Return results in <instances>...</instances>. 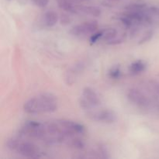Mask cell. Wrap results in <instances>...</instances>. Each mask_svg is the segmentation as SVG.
Returning <instances> with one entry per match:
<instances>
[{
	"instance_id": "15",
	"label": "cell",
	"mask_w": 159,
	"mask_h": 159,
	"mask_svg": "<svg viewBox=\"0 0 159 159\" xmlns=\"http://www.w3.org/2000/svg\"><path fill=\"white\" fill-rule=\"evenodd\" d=\"M126 38H127V34H126V33H123L120 35H117L116 37H114L113 39L110 40V41L107 42V43L109 45L120 44V43H124V42L125 41Z\"/></svg>"
},
{
	"instance_id": "25",
	"label": "cell",
	"mask_w": 159,
	"mask_h": 159,
	"mask_svg": "<svg viewBox=\"0 0 159 159\" xmlns=\"http://www.w3.org/2000/svg\"><path fill=\"white\" fill-rule=\"evenodd\" d=\"M85 1H89V0H85Z\"/></svg>"
},
{
	"instance_id": "17",
	"label": "cell",
	"mask_w": 159,
	"mask_h": 159,
	"mask_svg": "<svg viewBox=\"0 0 159 159\" xmlns=\"http://www.w3.org/2000/svg\"><path fill=\"white\" fill-rule=\"evenodd\" d=\"M70 144H71V147H73L75 149H79V150H82L85 146V142L82 139L78 138H73L71 141V142H70Z\"/></svg>"
},
{
	"instance_id": "5",
	"label": "cell",
	"mask_w": 159,
	"mask_h": 159,
	"mask_svg": "<svg viewBox=\"0 0 159 159\" xmlns=\"http://www.w3.org/2000/svg\"><path fill=\"white\" fill-rule=\"evenodd\" d=\"M127 98L132 103L140 107H147L150 104V101L147 96L137 89H131L129 90Z\"/></svg>"
},
{
	"instance_id": "19",
	"label": "cell",
	"mask_w": 159,
	"mask_h": 159,
	"mask_svg": "<svg viewBox=\"0 0 159 159\" xmlns=\"http://www.w3.org/2000/svg\"><path fill=\"white\" fill-rule=\"evenodd\" d=\"M20 142V141L17 138H11V139L8 140L7 142H6V147L9 150L16 151V149L17 146H18Z\"/></svg>"
},
{
	"instance_id": "13",
	"label": "cell",
	"mask_w": 159,
	"mask_h": 159,
	"mask_svg": "<svg viewBox=\"0 0 159 159\" xmlns=\"http://www.w3.org/2000/svg\"><path fill=\"white\" fill-rule=\"evenodd\" d=\"M117 36V30L114 28H110V29L102 30V39L105 41L108 42L110 40L113 39Z\"/></svg>"
},
{
	"instance_id": "12",
	"label": "cell",
	"mask_w": 159,
	"mask_h": 159,
	"mask_svg": "<svg viewBox=\"0 0 159 159\" xmlns=\"http://www.w3.org/2000/svg\"><path fill=\"white\" fill-rule=\"evenodd\" d=\"M147 7V4L142 2H132L125 6V9L127 11H140L144 10Z\"/></svg>"
},
{
	"instance_id": "9",
	"label": "cell",
	"mask_w": 159,
	"mask_h": 159,
	"mask_svg": "<svg viewBox=\"0 0 159 159\" xmlns=\"http://www.w3.org/2000/svg\"><path fill=\"white\" fill-rule=\"evenodd\" d=\"M59 20L57 13L54 11H48L43 15V23L48 27H53Z\"/></svg>"
},
{
	"instance_id": "8",
	"label": "cell",
	"mask_w": 159,
	"mask_h": 159,
	"mask_svg": "<svg viewBox=\"0 0 159 159\" xmlns=\"http://www.w3.org/2000/svg\"><path fill=\"white\" fill-rule=\"evenodd\" d=\"M79 12H83L87 15L93 16L95 17L100 16L102 14V10L97 6H76Z\"/></svg>"
},
{
	"instance_id": "10",
	"label": "cell",
	"mask_w": 159,
	"mask_h": 159,
	"mask_svg": "<svg viewBox=\"0 0 159 159\" xmlns=\"http://www.w3.org/2000/svg\"><path fill=\"white\" fill-rule=\"evenodd\" d=\"M59 8L71 13H77V7L75 6L71 0H56Z\"/></svg>"
},
{
	"instance_id": "21",
	"label": "cell",
	"mask_w": 159,
	"mask_h": 159,
	"mask_svg": "<svg viewBox=\"0 0 159 159\" xmlns=\"http://www.w3.org/2000/svg\"><path fill=\"white\" fill-rule=\"evenodd\" d=\"M102 30L94 33V34L91 36V37H90V43H91V44H93V43H96L99 39H102Z\"/></svg>"
},
{
	"instance_id": "11",
	"label": "cell",
	"mask_w": 159,
	"mask_h": 159,
	"mask_svg": "<svg viewBox=\"0 0 159 159\" xmlns=\"http://www.w3.org/2000/svg\"><path fill=\"white\" fill-rule=\"evenodd\" d=\"M147 68V65H146L145 62H144L141 60H138L136 61L133 62L131 65H130V73L134 75H139L141 73L144 72L146 70Z\"/></svg>"
},
{
	"instance_id": "1",
	"label": "cell",
	"mask_w": 159,
	"mask_h": 159,
	"mask_svg": "<svg viewBox=\"0 0 159 159\" xmlns=\"http://www.w3.org/2000/svg\"><path fill=\"white\" fill-rule=\"evenodd\" d=\"M57 109V100L51 93H43L28 99L23 105V110L28 114L54 113Z\"/></svg>"
},
{
	"instance_id": "23",
	"label": "cell",
	"mask_w": 159,
	"mask_h": 159,
	"mask_svg": "<svg viewBox=\"0 0 159 159\" xmlns=\"http://www.w3.org/2000/svg\"><path fill=\"white\" fill-rule=\"evenodd\" d=\"M33 2L38 7L44 8L49 3V0H33Z\"/></svg>"
},
{
	"instance_id": "2",
	"label": "cell",
	"mask_w": 159,
	"mask_h": 159,
	"mask_svg": "<svg viewBox=\"0 0 159 159\" xmlns=\"http://www.w3.org/2000/svg\"><path fill=\"white\" fill-rule=\"evenodd\" d=\"M99 24L96 20H89V21L84 22L82 24L74 26L70 30V34L73 36L86 35V34H94L97 30Z\"/></svg>"
},
{
	"instance_id": "4",
	"label": "cell",
	"mask_w": 159,
	"mask_h": 159,
	"mask_svg": "<svg viewBox=\"0 0 159 159\" xmlns=\"http://www.w3.org/2000/svg\"><path fill=\"white\" fill-rule=\"evenodd\" d=\"M88 116L93 120L106 124H113L116 120V115L113 111L110 110H101L99 112H90Z\"/></svg>"
},
{
	"instance_id": "18",
	"label": "cell",
	"mask_w": 159,
	"mask_h": 159,
	"mask_svg": "<svg viewBox=\"0 0 159 159\" xmlns=\"http://www.w3.org/2000/svg\"><path fill=\"white\" fill-rule=\"evenodd\" d=\"M153 35H154V32L152 30L147 31V32L144 34V36L140 39V40L138 41V44L140 45L144 44V43L150 41V40L152 39V37H153Z\"/></svg>"
},
{
	"instance_id": "14",
	"label": "cell",
	"mask_w": 159,
	"mask_h": 159,
	"mask_svg": "<svg viewBox=\"0 0 159 159\" xmlns=\"http://www.w3.org/2000/svg\"><path fill=\"white\" fill-rule=\"evenodd\" d=\"M119 20H120L121 23L124 24V26H126L127 28H131L134 25H138V24H135L134 20L129 16L128 14H127V12L122 14V15L119 17Z\"/></svg>"
},
{
	"instance_id": "6",
	"label": "cell",
	"mask_w": 159,
	"mask_h": 159,
	"mask_svg": "<svg viewBox=\"0 0 159 159\" xmlns=\"http://www.w3.org/2000/svg\"><path fill=\"white\" fill-rule=\"evenodd\" d=\"M62 127H64L66 130H69L70 132L75 134H83L85 132V127L82 124L76 123L75 121L70 120L66 119H61L57 121Z\"/></svg>"
},
{
	"instance_id": "7",
	"label": "cell",
	"mask_w": 159,
	"mask_h": 159,
	"mask_svg": "<svg viewBox=\"0 0 159 159\" xmlns=\"http://www.w3.org/2000/svg\"><path fill=\"white\" fill-rule=\"evenodd\" d=\"M82 97L89 103L93 108L98 107L100 104V99L97 93L90 87H85L82 91Z\"/></svg>"
},
{
	"instance_id": "3",
	"label": "cell",
	"mask_w": 159,
	"mask_h": 159,
	"mask_svg": "<svg viewBox=\"0 0 159 159\" xmlns=\"http://www.w3.org/2000/svg\"><path fill=\"white\" fill-rule=\"evenodd\" d=\"M16 152L20 155L27 157V158H39L40 157L38 148L33 143L27 142V141H25V142L20 141L16 149Z\"/></svg>"
},
{
	"instance_id": "22",
	"label": "cell",
	"mask_w": 159,
	"mask_h": 159,
	"mask_svg": "<svg viewBox=\"0 0 159 159\" xmlns=\"http://www.w3.org/2000/svg\"><path fill=\"white\" fill-rule=\"evenodd\" d=\"M99 153H100L102 158H110V156H109L108 151H107L106 146L101 145L100 144V145L99 146Z\"/></svg>"
},
{
	"instance_id": "20",
	"label": "cell",
	"mask_w": 159,
	"mask_h": 159,
	"mask_svg": "<svg viewBox=\"0 0 159 159\" xmlns=\"http://www.w3.org/2000/svg\"><path fill=\"white\" fill-rule=\"evenodd\" d=\"M59 20H60V23L63 26H67L71 22V19L68 15L65 13L61 14V16H59Z\"/></svg>"
},
{
	"instance_id": "24",
	"label": "cell",
	"mask_w": 159,
	"mask_h": 159,
	"mask_svg": "<svg viewBox=\"0 0 159 159\" xmlns=\"http://www.w3.org/2000/svg\"><path fill=\"white\" fill-rule=\"evenodd\" d=\"M109 2H120V0H107Z\"/></svg>"
},
{
	"instance_id": "16",
	"label": "cell",
	"mask_w": 159,
	"mask_h": 159,
	"mask_svg": "<svg viewBox=\"0 0 159 159\" xmlns=\"http://www.w3.org/2000/svg\"><path fill=\"white\" fill-rule=\"evenodd\" d=\"M109 76L110 79H119L121 77V70L120 65H115L112 67L109 71Z\"/></svg>"
}]
</instances>
